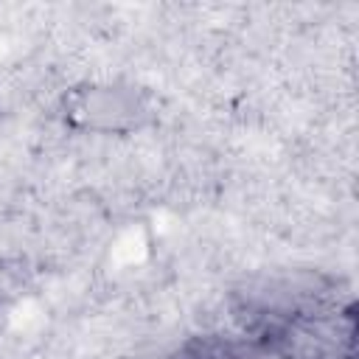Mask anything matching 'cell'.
<instances>
[{"label":"cell","mask_w":359,"mask_h":359,"mask_svg":"<svg viewBox=\"0 0 359 359\" xmlns=\"http://www.w3.org/2000/svg\"><path fill=\"white\" fill-rule=\"evenodd\" d=\"M65 121L84 132L123 135L140 129L151 118V104L132 84H84L65 95Z\"/></svg>","instance_id":"1"}]
</instances>
